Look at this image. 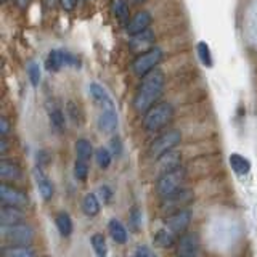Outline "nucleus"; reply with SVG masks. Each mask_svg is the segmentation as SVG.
<instances>
[{"instance_id":"nucleus-1","label":"nucleus","mask_w":257,"mask_h":257,"mask_svg":"<svg viewBox=\"0 0 257 257\" xmlns=\"http://www.w3.org/2000/svg\"><path fill=\"white\" fill-rule=\"evenodd\" d=\"M166 84V77L161 71L155 69L150 72L148 76L142 79V84L139 85V90L135 93L134 98V108L137 112H147L150 111L155 103L159 100V96L163 95Z\"/></svg>"},{"instance_id":"nucleus-2","label":"nucleus","mask_w":257,"mask_h":257,"mask_svg":"<svg viewBox=\"0 0 257 257\" xmlns=\"http://www.w3.org/2000/svg\"><path fill=\"white\" fill-rule=\"evenodd\" d=\"M174 116V108L169 103H159L155 104L150 111L145 112L143 117V127L148 132H158L164 128Z\"/></svg>"},{"instance_id":"nucleus-3","label":"nucleus","mask_w":257,"mask_h":257,"mask_svg":"<svg viewBox=\"0 0 257 257\" xmlns=\"http://www.w3.org/2000/svg\"><path fill=\"white\" fill-rule=\"evenodd\" d=\"M0 235L8 246H29L34 241V230L28 223L2 225Z\"/></svg>"},{"instance_id":"nucleus-4","label":"nucleus","mask_w":257,"mask_h":257,"mask_svg":"<svg viewBox=\"0 0 257 257\" xmlns=\"http://www.w3.org/2000/svg\"><path fill=\"white\" fill-rule=\"evenodd\" d=\"M185 182V171L183 167H177L174 171L159 175L156 182V191L161 198H167L174 193L182 190V185Z\"/></svg>"},{"instance_id":"nucleus-5","label":"nucleus","mask_w":257,"mask_h":257,"mask_svg":"<svg viewBox=\"0 0 257 257\" xmlns=\"http://www.w3.org/2000/svg\"><path fill=\"white\" fill-rule=\"evenodd\" d=\"M161 60H163V50L158 48V47H153L151 50L139 55L134 60L132 71L139 77H145V76H148L150 72H153L156 69V66L159 64Z\"/></svg>"},{"instance_id":"nucleus-6","label":"nucleus","mask_w":257,"mask_h":257,"mask_svg":"<svg viewBox=\"0 0 257 257\" xmlns=\"http://www.w3.org/2000/svg\"><path fill=\"white\" fill-rule=\"evenodd\" d=\"M182 142V134L179 131H169L164 132L163 135H159L158 139L153 142L151 148H150V155L159 159L161 156H164L166 153L175 150V147Z\"/></svg>"},{"instance_id":"nucleus-7","label":"nucleus","mask_w":257,"mask_h":257,"mask_svg":"<svg viewBox=\"0 0 257 257\" xmlns=\"http://www.w3.org/2000/svg\"><path fill=\"white\" fill-rule=\"evenodd\" d=\"M190 222H191V212L188 209H183V211L167 215L164 228H167L174 236H182L187 233V228L190 227Z\"/></svg>"},{"instance_id":"nucleus-8","label":"nucleus","mask_w":257,"mask_h":257,"mask_svg":"<svg viewBox=\"0 0 257 257\" xmlns=\"http://www.w3.org/2000/svg\"><path fill=\"white\" fill-rule=\"evenodd\" d=\"M193 201V191L191 190H180L174 193V195L167 196V198H163V211L166 212H179V211H183L185 207H187L190 203Z\"/></svg>"},{"instance_id":"nucleus-9","label":"nucleus","mask_w":257,"mask_h":257,"mask_svg":"<svg viewBox=\"0 0 257 257\" xmlns=\"http://www.w3.org/2000/svg\"><path fill=\"white\" fill-rule=\"evenodd\" d=\"M0 199H2V203L7 206L20 207V209L28 207L29 204V198L26 193L15 187H10V185H7V183L0 185Z\"/></svg>"},{"instance_id":"nucleus-10","label":"nucleus","mask_w":257,"mask_h":257,"mask_svg":"<svg viewBox=\"0 0 257 257\" xmlns=\"http://www.w3.org/2000/svg\"><path fill=\"white\" fill-rule=\"evenodd\" d=\"M77 58L74 55H71L68 52H63V50H52L47 56V61H45V68L48 71H60L63 66H76Z\"/></svg>"},{"instance_id":"nucleus-11","label":"nucleus","mask_w":257,"mask_h":257,"mask_svg":"<svg viewBox=\"0 0 257 257\" xmlns=\"http://www.w3.org/2000/svg\"><path fill=\"white\" fill-rule=\"evenodd\" d=\"M199 238L196 233H185L177 241V257H198Z\"/></svg>"},{"instance_id":"nucleus-12","label":"nucleus","mask_w":257,"mask_h":257,"mask_svg":"<svg viewBox=\"0 0 257 257\" xmlns=\"http://www.w3.org/2000/svg\"><path fill=\"white\" fill-rule=\"evenodd\" d=\"M153 44H155V34L148 29L145 32H140L137 36H131V40H128V47L132 48L134 52H148L153 48Z\"/></svg>"},{"instance_id":"nucleus-13","label":"nucleus","mask_w":257,"mask_h":257,"mask_svg":"<svg viewBox=\"0 0 257 257\" xmlns=\"http://www.w3.org/2000/svg\"><path fill=\"white\" fill-rule=\"evenodd\" d=\"M150 24H151V15L148 12H139L127 23V32L131 36H137L140 32L148 31Z\"/></svg>"},{"instance_id":"nucleus-14","label":"nucleus","mask_w":257,"mask_h":257,"mask_svg":"<svg viewBox=\"0 0 257 257\" xmlns=\"http://www.w3.org/2000/svg\"><path fill=\"white\" fill-rule=\"evenodd\" d=\"M34 179H36V185H37V190L40 193V196L44 198V201H50L53 198V193H55L52 180L42 172V169L40 167H37L34 171Z\"/></svg>"},{"instance_id":"nucleus-15","label":"nucleus","mask_w":257,"mask_h":257,"mask_svg":"<svg viewBox=\"0 0 257 257\" xmlns=\"http://www.w3.org/2000/svg\"><path fill=\"white\" fill-rule=\"evenodd\" d=\"M180 161H182V155L179 151H175V150L169 151L164 156H161L158 159V171L161 172V175L171 172L174 169L180 167Z\"/></svg>"},{"instance_id":"nucleus-16","label":"nucleus","mask_w":257,"mask_h":257,"mask_svg":"<svg viewBox=\"0 0 257 257\" xmlns=\"http://www.w3.org/2000/svg\"><path fill=\"white\" fill-rule=\"evenodd\" d=\"M0 223L2 225H16L24 223V212L20 207L7 206L4 204L0 207Z\"/></svg>"},{"instance_id":"nucleus-17","label":"nucleus","mask_w":257,"mask_h":257,"mask_svg":"<svg viewBox=\"0 0 257 257\" xmlns=\"http://www.w3.org/2000/svg\"><path fill=\"white\" fill-rule=\"evenodd\" d=\"M88 90H90L92 98L100 104L103 109H114V103H112L111 96L106 93V90L96 82H92L88 85Z\"/></svg>"},{"instance_id":"nucleus-18","label":"nucleus","mask_w":257,"mask_h":257,"mask_svg":"<svg viewBox=\"0 0 257 257\" xmlns=\"http://www.w3.org/2000/svg\"><path fill=\"white\" fill-rule=\"evenodd\" d=\"M98 127L103 132L111 134L117 127V114L114 109H103L98 117Z\"/></svg>"},{"instance_id":"nucleus-19","label":"nucleus","mask_w":257,"mask_h":257,"mask_svg":"<svg viewBox=\"0 0 257 257\" xmlns=\"http://www.w3.org/2000/svg\"><path fill=\"white\" fill-rule=\"evenodd\" d=\"M228 163H230V167L233 169V172L236 175H247L249 171H251V163H249V159L238 155V153H231L228 156Z\"/></svg>"},{"instance_id":"nucleus-20","label":"nucleus","mask_w":257,"mask_h":257,"mask_svg":"<svg viewBox=\"0 0 257 257\" xmlns=\"http://www.w3.org/2000/svg\"><path fill=\"white\" fill-rule=\"evenodd\" d=\"M108 230H109L111 238L114 239L117 244H124V243H127V238H128L127 230L124 228V225L120 223L119 220L111 219L109 223H108Z\"/></svg>"},{"instance_id":"nucleus-21","label":"nucleus","mask_w":257,"mask_h":257,"mask_svg":"<svg viewBox=\"0 0 257 257\" xmlns=\"http://www.w3.org/2000/svg\"><path fill=\"white\" fill-rule=\"evenodd\" d=\"M0 177L4 180H18L21 177V171L18 164L10 163V161H0Z\"/></svg>"},{"instance_id":"nucleus-22","label":"nucleus","mask_w":257,"mask_h":257,"mask_svg":"<svg viewBox=\"0 0 257 257\" xmlns=\"http://www.w3.org/2000/svg\"><path fill=\"white\" fill-rule=\"evenodd\" d=\"M2 257H36V254L29 246H5Z\"/></svg>"},{"instance_id":"nucleus-23","label":"nucleus","mask_w":257,"mask_h":257,"mask_svg":"<svg viewBox=\"0 0 257 257\" xmlns=\"http://www.w3.org/2000/svg\"><path fill=\"white\" fill-rule=\"evenodd\" d=\"M56 228H58L61 236H69L72 233V220L68 212H60L55 219Z\"/></svg>"},{"instance_id":"nucleus-24","label":"nucleus","mask_w":257,"mask_h":257,"mask_svg":"<svg viewBox=\"0 0 257 257\" xmlns=\"http://www.w3.org/2000/svg\"><path fill=\"white\" fill-rule=\"evenodd\" d=\"M76 155L79 161H85L88 163L93 155V148H92V143L85 140V139H80L76 142Z\"/></svg>"},{"instance_id":"nucleus-25","label":"nucleus","mask_w":257,"mask_h":257,"mask_svg":"<svg viewBox=\"0 0 257 257\" xmlns=\"http://www.w3.org/2000/svg\"><path fill=\"white\" fill-rule=\"evenodd\" d=\"M82 209L88 217H93L98 214L100 212V201L96 198V195H93V193L85 195V198L82 201Z\"/></svg>"},{"instance_id":"nucleus-26","label":"nucleus","mask_w":257,"mask_h":257,"mask_svg":"<svg viewBox=\"0 0 257 257\" xmlns=\"http://www.w3.org/2000/svg\"><path fill=\"white\" fill-rule=\"evenodd\" d=\"M92 246L96 257H108V246H106V239L100 233H95L92 236Z\"/></svg>"},{"instance_id":"nucleus-27","label":"nucleus","mask_w":257,"mask_h":257,"mask_svg":"<svg viewBox=\"0 0 257 257\" xmlns=\"http://www.w3.org/2000/svg\"><path fill=\"white\" fill-rule=\"evenodd\" d=\"M196 50H198V56H199L201 63H203L206 68H212L214 60H212V53H211V48H209V45L206 42H199L198 47H196Z\"/></svg>"},{"instance_id":"nucleus-28","label":"nucleus","mask_w":257,"mask_h":257,"mask_svg":"<svg viewBox=\"0 0 257 257\" xmlns=\"http://www.w3.org/2000/svg\"><path fill=\"white\" fill-rule=\"evenodd\" d=\"M155 241H156V244L161 246V247H171L175 243V236L167 228H161L156 233Z\"/></svg>"},{"instance_id":"nucleus-29","label":"nucleus","mask_w":257,"mask_h":257,"mask_svg":"<svg viewBox=\"0 0 257 257\" xmlns=\"http://www.w3.org/2000/svg\"><path fill=\"white\" fill-rule=\"evenodd\" d=\"M111 12L117 20H125L128 16V5H127L125 0H112Z\"/></svg>"},{"instance_id":"nucleus-30","label":"nucleus","mask_w":257,"mask_h":257,"mask_svg":"<svg viewBox=\"0 0 257 257\" xmlns=\"http://www.w3.org/2000/svg\"><path fill=\"white\" fill-rule=\"evenodd\" d=\"M48 116H50V122L56 128V131H63L64 128V114L60 108H52L48 111Z\"/></svg>"},{"instance_id":"nucleus-31","label":"nucleus","mask_w":257,"mask_h":257,"mask_svg":"<svg viewBox=\"0 0 257 257\" xmlns=\"http://www.w3.org/2000/svg\"><path fill=\"white\" fill-rule=\"evenodd\" d=\"M95 159H96V164L101 169H106L111 164V153L106 148H98L95 151Z\"/></svg>"},{"instance_id":"nucleus-32","label":"nucleus","mask_w":257,"mask_h":257,"mask_svg":"<svg viewBox=\"0 0 257 257\" xmlns=\"http://www.w3.org/2000/svg\"><path fill=\"white\" fill-rule=\"evenodd\" d=\"M28 76H29L31 84L34 87H37L40 84V66L37 61H31L28 64Z\"/></svg>"},{"instance_id":"nucleus-33","label":"nucleus","mask_w":257,"mask_h":257,"mask_svg":"<svg viewBox=\"0 0 257 257\" xmlns=\"http://www.w3.org/2000/svg\"><path fill=\"white\" fill-rule=\"evenodd\" d=\"M87 175H88V163L77 159L74 164V177L79 182H84L87 179Z\"/></svg>"},{"instance_id":"nucleus-34","label":"nucleus","mask_w":257,"mask_h":257,"mask_svg":"<svg viewBox=\"0 0 257 257\" xmlns=\"http://www.w3.org/2000/svg\"><path fill=\"white\" fill-rule=\"evenodd\" d=\"M131 223L134 230H140L142 228V211L139 207H134L131 212Z\"/></svg>"},{"instance_id":"nucleus-35","label":"nucleus","mask_w":257,"mask_h":257,"mask_svg":"<svg viewBox=\"0 0 257 257\" xmlns=\"http://www.w3.org/2000/svg\"><path fill=\"white\" fill-rule=\"evenodd\" d=\"M68 112H69V117L72 119V120H74V122L77 124V122H80V117H82V116H80V112H79V108L76 106V104L74 103H68Z\"/></svg>"},{"instance_id":"nucleus-36","label":"nucleus","mask_w":257,"mask_h":257,"mask_svg":"<svg viewBox=\"0 0 257 257\" xmlns=\"http://www.w3.org/2000/svg\"><path fill=\"white\" fill-rule=\"evenodd\" d=\"M134 257H156V255L151 252L150 247H147V246H139V247H137L135 254H134Z\"/></svg>"},{"instance_id":"nucleus-37","label":"nucleus","mask_w":257,"mask_h":257,"mask_svg":"<svg viewBox=\"0 0 257 257\" xmlns=\"http://www.w3.org/2000/svg\"><path fill=\"white\" fill-rule=\"evenodd\" d=\"M8 132H10V124H8L7 117H0V135H2L4 139H7Z\"/></svg>"},{"instance_id":"nucleus-38","label":"nucleus","mask_w":257,"mask_h":257,"mask_svg":"<svg viewBox=\"0 0 257 257\" xmlns=\"http://www.w3.org/2000/svg\"><path fill=\"white\" fill-rule=\"evenodd\" d=\"M111 148H112V153H114L116 156L120 155V150H122V147H120V140L117 139V137L111 140Z\"/></svg>"},{"instance_id":"nucleus-39","label":"nucleus","mask_w":257,"mask_h":257,"mask_svg":"<svg viewBox=\"0 0 257 257\" xmlns=\"http://www.w3.org/2000/svg\"><path fill=\"white\" fill-rule=\"evenodd\" d=\"M76 2H77V0H61V7L66 12H72V10H74V7H76Z\"/></svg>"},{"instance_id":"nucleus-40","label":"nucleus","mask_w":257,"mask_h":257,"mask_svg":"<svg viewBox=\"0 0 257 257\" xmlns=\"http://www.w3.org/2000/svg\"><path fill=\"white\" fill-rule=\"evenodd\" d=\"M7 150H8V142L2 137V139H0V155H5Z\"/></svg>"},{"instance_id":"nucleus-41","label":"nucleus","mask_w":257,"mask_h":257,"mask_svg":"<svg viewBox=\"0 0 257 257\" xmlns=\"http://www.w3.org/2000/svg\"><path fill=\"white\" fill-rule=\"evenodd\" d=\"M101 193L104 195V201H111V191H109L106 187H103V188H101Z\"/></svg>"},{"instance_id":"nucleus-42","label":"nucleus","mask_w":257,"mask_h":257,"mask_svg":"<svg viewBox=\"0 0 257 257\" xmlns=\"http://www.w3.org/2000/svg\"><path fill=\"white\" fill-rule=\"evenodd\" d=\"M16 4H18L20 7H26L29 4V0H15Z\"/></svg>"},{"instance_id":"nucleus-43","label":"nucleus","mask_w":257,"mask_h":257,"mask_svg":"<svg viewBox=\"0 0 257 257\" xmlns=\"http://www.w3.org/2000/svg\"><path fill=\"white\" fill-rule=\"evenodd\" d=\"M142 2H145V0H132V4H142Z\"/></svg>"}]
</instances>
